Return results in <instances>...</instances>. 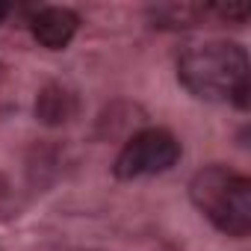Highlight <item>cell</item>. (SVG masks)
<instances>
[{
  "mask_svg": "<svg viewBox=\"0 0 251 251\" xmlns=\"http://www.w3.org/2000/svg\"><path fill=\"white\" fill-rule=\"evenodd\" d=\"M180 83L204 100L248 103V56L233 42H207L189 48L177 62Z\"/></svg>",
  "mask_w": 251,
  "mask_h": 251,
  "instance_id": "cell-1",
  "label": "cell"
},
{
  "mask_svg": "<svg viewBox=\"0 0 251 251\" xmlns=\"http://www.w3.org/2000/svg\"><path fill=\"white\" fill-rule=\"evenodd\" d=\"M195 207L227 236H245L251 230V183L222 166L198 172L189 183Z\"/></svg>",
  "mask_w": 251,
  "mask_h": 251,
  "instance_id": "cell-2",
  "label": "cell"
},
{
  "mask_svg": "<svg viewBox=\"0 0 251 251\" xmlns=\"http://www.w3.org/2000/svg\"><path fill=\"white\" fill-rule=\"evenodd\" d=\"M180 157V145L169 130L151 127L136 133L127 145L121 148L118 160H115V175L124 180L133 177H148V175H160L169 172Z\"/></svg>",
  "mask_w": 251,
  "mask_h": 251,
  "instance_id": "cell-3",
  "label": "cell"
},
{
  "mask_svg": "<svg viewBox=\"0 0 251 251\" xmlns=\"http://www.w3.org/2000/svg\"><path fill=\"white\" fill-rule=\"evenodd\" d=\"M77 24L80 21H77V15L71 9H65V6H48V9H42L33 18V36H36L39 45H45L50 50H59V48H65L74 39Z\"/></svg>",
  "mask_w": 251,
  "mask_h": 251,
  "instance_id": "cell-4",
  "label": "cell"
},
{
  "mask_svg": "<svg viewBox=\"0 0 251 251\" xmlns=\"http://www.w3.org/2000/svg\"><path fill=\"white\" fill-rule=\"evenodd\" d=\"M74 109H77V100L62 86H48L36 100V115L45 124H62L74 115Z\"/></svg>",
  "mask_w": 251,
  "mask_h": 251,
  "instance_id": "cell-5",
  "label": "cell"
},
{
  "mask_svg": "<svg viewBox=\"0 0 251 251\" xmlns=\"http://www.w3.org/2000/svg\"><path fill=\"white\" fill-rule=\"evenodd\" d=\"M6 12H9V6H6V3H0V24H3V18H6Z\"/></svg>",
  "mask_w": 251,
  "mask_h": 251,
  "instance_id": "cell-6",
  "label": "cell"
}]
</instances>
